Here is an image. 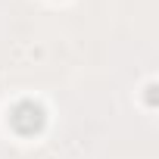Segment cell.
<instances>
[{"label": "cell", "mask_w": 159, "mask_h": 159, "mask_svg": "<svg viewBox=\"0 0 159 159\" xmlns=\"http://www.w3.org/2000/svg\"><path fill=\"white\" fill-rule=\"evenodd\" d=\"M10 125H13L19 134H25V137H31V134L44 131V125H47L44 106H41V103H34V100H22V103H16V106H13V112H10Z\"/></svg>", "instance_id": "1"}, {"label": "cell", "mask_w": 159, "mask_h": 159, "mask_svg": "<svg viewBox=\"0 0 159 159\" xmlns=\"http://www.w3.org/2000/svg\"><path fill=\"white\" fill-rule=\"evenodd\" d=\"M147 100H150V103H156V88H153V84L147 88Z\"/></svg>", "instance_id": "2"}]
</instances>
